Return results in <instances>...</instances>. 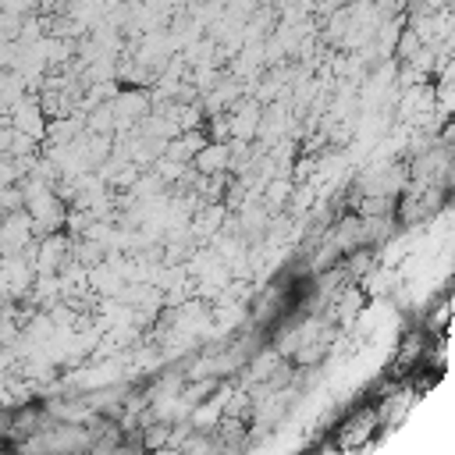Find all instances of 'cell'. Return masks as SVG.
Returning <instances> with one entry per match:
<instances>
[{"instance_id":"6da1fadb","label":"cell","mask_w":455,"mask_h":455,"mask_svg":"<svg viewBox=\"0 0 455 455\" xmlns=\"http://www.w3.org/2000/svg\"><path fill=\"white\" fill-rule=\"evenodd\" d=\"M12 125L19 128V132H29V135H43V111H40V104L36 100H15L12 104Z\"/></svg>"},{"instance_id":"7a4b0ae2","label":"cell","mask_w":455,"mask_h":455,"mask_svg":"<svg viewBox=\"0 0 455 455\" xmlns=\"http://www.w3.org/2000/svg\"><path fill=\"white\" fill-rule=\"evenodd\" d=\"M199 171H220V164H228V146H206L199 150Z\"/></svg>"}]
</instances>
